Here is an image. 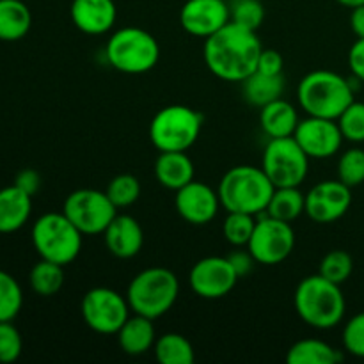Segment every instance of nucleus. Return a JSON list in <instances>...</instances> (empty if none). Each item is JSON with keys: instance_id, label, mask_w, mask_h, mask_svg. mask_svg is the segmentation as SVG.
I'll use <instances>...</instances> for the list:
<instances>
[{"instance_id": "obj_1", "label": "nucleus", "mask_w": 364, "mask_h": 364, "mask_svg": "<svg viewBox=\"0 0 364 364\" xmlns=\"http://www.w3.org/2000/svg\"><path fill=\"white\" fill-rule=\"evenodd\" d=\"M262 50L256 31L230 21L205 39L203 59L217 78L242 84L256 71Z\"/></svg>"}, {"instance_id": "obj_2", "label": "nucleus", "mask_w": 364, "mask_h": 364, "mask_svg": "<svg viewBox=\"0 0 364 364\" xmlns=\"http://www.w3.org/2000/svg\"><path fill=\"white\" fill-rule=\"evenodd\" d=\"M294 304L302 322L320 331L340 326L347 311L341 284L333 283L320 274L304 277L297 284Z\"/></svg>"}, {"instance_id": "obj_3", "label": "nucleus", "mask_w": 364, "mask_h": 364, "mask_svg": "<svg viewBox=\"0 0 364 364\" xmlns=\"http://www.w3.org/2000/svg\"><path fill=\"white\" fill-rule=\"evenodd\" d=\"M354 84L331 70L309 71L299 82L297 100L308 116L338 119L354 102Z\"/></svg>"}, {"instance_id": "obj_4", "label": "nucleus", "mask_w": 364, "mask_h": 364, "mask_svg": "<svg viewBox=\"0 0 364 364\" xmlns=\"http://www.w3.org/2000/svg\"><path fill=\"white\" fill-rule=\"evenodd\" d=\"M274 191L276 187L265 171L247 164L226 171L217 187L220 205L226 208V212H242L251 215L265 213Z\"/></svg>"}, {"instance_id": "obj_5", "label": "nucleus", "mask_w": 364, "mask_h": 364, "mask_svg": "<svg viewBox=\"0 0 364 364\" xmlns=\"http://www.w3.org/2000/svg\"><path fill=\"white\" fill-rule=\"evenodd\" d=\"M178 294H180V281L173 270L166 267H149L141 270L130 281L127 301L132 313L156 320L173 308Z\"/></svg>"}, {"instance_id": "obj_6", "label": "nucleus", "mask_w": 364, "mask_h": 364, "mask_svg": "<svg viewBox=\"0 0 364 364\" xmlns=\"http://www.w3.org/2000/svg\"><path fill=\"white\" fill-rule=\"evenodd\" d=\"M105 55L114 70L127 75H141L159 64L160 46L155 36L144 28L123 27L109 38Z\"/></svg>"}, {"instance_id": "obj_7", "label": "nucleus", "mask_w": 364, "mask_h": 364, "mask_svg": "<svg viewBox=\"0 0 364 364\" xmlns=\"http://www.w3.org/2000/svg\"><path fill=\"white\" fill-rule=\"evenodd\" d=\"M82 240L84 235L64 215V212L45 213L32 226V244L39 258L63 267L78 258Z\"/></svg>"}, {"instance_id": "obj_8", "label": "nucleus", "mask_w": 364, "mask_h": 364, "mask_svg": "<svg viewBox=\"0 0 364 364\" xmlns=\"http://www.w3.org/2000/svg\"><path fill=\"white\" fill-rule=\"evenodd\" d=\"M203 116L187 105H167L153 116L149 141L159 151H187L196 144Z\"/></svg>"}, {"instance_id": "obj_9", "label": "nucleus", "mask_w": 364, "mask_h": 364, "mask_svg": "<svg viewBox=\"0 0 364 364\" xmlns=\"http://www.w3.org/2000/svg\"><path fill=\"white\" fill-rule=\"evenodd\" d=\"M262 169L274 187H301L309 173V156L294 137L270 139L263 149Z\"/></svg>"}, {"instance_id": "obj_10", "label": "nucleus", "mask_w": 364, "mask_h": 364, "mask_svg": "<svg viewBox=\"0 0 364 364\" xmlns=\"http://www.w3.org/2000/svg\"><path fill=\"white\" fill-rule=\"evenodd\" d=\"M130 311L127 297L107 287L91 288L80 304L82 318L89 329L105 336L117 334L130 316Z\"/></svg>"}, {"instance_id": "obj_11", "label": "nucleus", "mask_w": 364, "mask_h": 364, "mask_svg": "<svg viewBox=\"0 0 364 364\" xmlns=\"http://www.w3.org/2000/svg\"><path fill=\"white\" fill-rule=\"evenodd\" d=\"M63 212L82 235L103 233L117 215V208L107 192L96 188H78L71 192L64 201Z\"/></svg>"}, {"instance_id": "obj_12", "label": "nucleus", "mask_w": 364, "mask_h": 364, "mask_svg": "<svg viewBox=\"0 0 364 364\" xmlns=\"http://www.w3.org/2000/svg\"><path fill=\"white\" fill-rule=\"evenodd\" d=\"M295 247V231L291 223L267 215L256 220L247 251L259 265H277L291 255Z\"/></svg>"}, {"instance_id": "obj_13", "label": "nucleus", "mask_w": 364, "mask_h": 364, "mask_svg": "<svg viewBox=\"0 0 364 364\" xmlns=\"http://www.w3.org/2000/svg\"><path fill=\"white\" fill-rule=\"evenodd\" d=\"M238 279L240 277L231 265L230 258H223V256H206L199 259L188 274L191 290L198 297L208 299V301L223 299L231 294Z\"/></svg>"}, {"instance_id": "obj_14", "label": "nucleus", "mask_w": 364, "mask_h": 364, "mask_svg": "<svg viewBox=\"0 0 364 364\" xmlns=\"http://www.w3.org/2000/svg\"><path fill=\"white\" fill-rule=\"evenodd\" d=\"M352 192L340 180H326L306 192V215L316 224H333L348 212Z\"/></svg>"}, {"instance_id": "obj_15", "label": "nucleus", "mask_w": 364, "mask_h": 364, "mask_svg": "<svg viewBox=\"0 0 364 364\" xmlns=\"http://www.w3.org/2000/svg\"><path fill=\"white\" fill-rule=\"evenodd\" d=\"M294 139L299 142L309 159H331L340 151L343 144V134L336 119L308 116L299 121Z\"/></svg>"}, {"instance_id": "obj_16", "label": "nucleus", "mask_w": 364, "mask_h": 364, "mask_svg": "<svg viewBox=\"0 0 364 364\" xmlns=\"http://www.w3.org/2000/svg\"><path fill=\"white\" fill-rule=\"evenodd\" d=\"M219 192L203 181L192 180L185 187L178 188L174 196V208L178 215L192 226H205L212 223L220 208Z\"/></svg>"}, {"instance_id": "obj_17", "label": "nucleus", "mask_w": 364, "mask_h": 364, "mask_svg": "<svg viewBox=\"0 0 364 364\" xmlns=\"http://www.w3.org/2000/svg\"><path fill=\"white\" fill-rule=\"evenodd\" d=\"M230 21L226 0H187L180 11L181 27L196 38H210Z\"/></svg>"}, {"instance_id": "obj_18", "label": "nucleus", "mask_w": 364, "mask_h": 364, "mask_svg": "<svg viewBox=\"0 0 364 364\" xmlns=\"http://www.w3.org/2000/svg\"><path fill=\"white\" fill-rule=\"evenodd\" d=\"M107 251L119 259H130L141 252L144 245V231L135 217L117 213L103 231Z\"/></svg>"}, {"instance_id": "obj_19", "label": "nucleus", "mask_w": 364, "mask_h": 364, "mask_svg": "<svg viewBox=\"0 0 364 364\" xmlns=\"http://www.w3.org/2000/svg\"><path fill=\"white\" fill-rule=\"evenodd\" d=\"M70 16L80 32L102 36L116 23L117 7L114 0H73Z\"/></svg>"}, {"instance_id": "obj_20", "label": "nucleus", "mask_w": 364, "mask_h": 364, "mask_svg": "<svg viewBox=\"0 0 364 364\" xmlns=\"http://www.w3.org/2000/svg\"><path fill=\"white\" fill-rule=\"evenodd\" d=\"M194 164L185 151H160L155 160V176L162 187L176 192L194 180Z\"/></svg>"}, {"instance_id": "obj_21", "label": "nucleus", "mask_w": 364, "mask_h": 364, "mask_svg": "<svg viewBox=\"0 0 364 364\" xmlns=\"http://www.w3.org/2000/svg\"><path fill=\"white\" fill-rule=\"evenodd\" d=\"M155 320L134 313L117 331V343L128 355H142L151 350L156 341Z\"/></svg>"}, {"instance_id": "obj_22", "label": "nucleus", "mask_w": 364, "mask_h": 364, "mask_svg": "<svg viewBox=\"0 0 364 364\" xmlns=\"http://www.w3.org/2000/svg\"><path fill=\"white\" fill-rule=\"evenodd\" d=\"M32 212V196L11 185L0 191V233H14L27 224Z\"/></svg>"}, {"instance_id": "obj_23", "label": "nucleus", "mask_w": 364, "mask_h": 364, "mask_svg": "<svg viewBox=\"0 0 364 364\" xmlns=\"http://www.w3.org/2000/svg\"><path fill=\"white\" fill-rule=\"evenodd\" d=\"M299 121L297 109L283 98L274 100L259 109V127L270 139L294 137Z\"/></svg>"}, {"instance_id": "obj_24", "label": "nucleus", "mask_w": 364, "mask_h": 364, "mask_svg": "<svg viewBox=\"0 0 364 364\" xmlns=\"http://www.w3.org/2000/svg\"><path fill=\"white\" fill-rule=\"evenodd\" d=\"M242 92L249 105L265 107L267 103L279 100L284 92V77L283 75H265L255 71L242 82Z\"/></svg>"}, {"instance_id": "obj_25", "label": "nucleus", "mask_w": 364, "mask_h": 364, "mask_svg": "<svg viewBox=\"0 0 364 364\" xmlns=\"http://www.w3.org/2000/svg\"><path fill=\"white\" fill-rule=\"evenodd\" d=\"M32 14L21 0H0V41H18L31 31Z\"/></svg>"}, {"instance_id": "obj_26", "label": "nucleus", "mask_w": 364, "mask_h": 364, "mask_svg": "<svg viewBox=\"0 0 364 364\" xmlns=\"http://www.w3.org/2000/svg\"><path fill=\"white\" fill-rule=\"evenodd\" d=\"M341 359L343 355L338 348L316 338L295 341L287 354L288 364H336Z\"/></svg>"}, {"instance_id": "obj_27", "label": "nucleus", "mask_w": 364, "mask_h": 364, "mask_svg": "<svg viewBox=\"0 0 364 364\" xmlns=\"http://www.w3.org/2000/svg\"><path fill=\"white\" fill-rule=\"evenodd\" d=\"M265 213L284 223H294L306 213V194L299 187H276Z\"/></svg>"}, {"instance_id": "obj_28", "label": "nucleus", "mask_w": 364, "mask_h": 364, "mask_svg": "<svg viewBox=\"0 0 364 364\" xmlns=\"http://www.w3.org/2000/svg\"><path fill=\"white\" fill-rule=\"evenodd\" d=\"M153 350L160 364H192L196 359L191 341L178 333H166L156 338Z\"/></svg>"}, {"instance_id": "obj_29", "label": "nucleus", "mask_w": 364, "mask_h": 364, "mask_svg": "<svg viewBox=\"0 0 364 364\" xmlns=\"http://www.w3.org/2000/svg\"><path fill=\"white\" fill-rule=\"evenodd\" d=\"M28 283L38 295L52 297V295L59 294L64 284V267L41 258L32 267Z\"/></svg>"}, {"instance_id": "obj_30", "label": "nucleus", "mask_w": 364, "mask_h": 364, "mask_svg": "<svg viewBox=\"0 0 364 364\" xmlns=\"http://www.w3.org/2000/svg\"><path fill=\"white\" fill-rule=\"evenodd\" d=\"M23 304L20 283L11 274L0 270V322H13Z\"/></svg>"}, {"instance_id": "obj_31", "label": "nucleus", "mask_w": 364, "mask_h": 364, "mask_svg": "<svg viewBox=\"0 0 364 364\" xmlns=\"http://www.w3.org/2000/svg\"><path fill=\"white\" fill-rule=\"evenodd\" d=\"M256 226V215L242 212H228L223 224V235L235 247H247Z\"/></svg>"}, {"instance_id": "obj_32", "label": "nucleus", "mask_w": 364, "mask_h": 364, "mask_svg": "<svg viewBox=\"0 0 364 364\" xmlns=\"http://www.w3.org/2000/svg\"><path fill=\"white\" fill-rule=\"evenodd\" d=\"M354 272V259L343 249H333L322 258L318 274L336 284H343Z\"/></svg>"}, {"instance_id": "obj_33", "label": "nucleus", "mask_w": 364, "mask_h": 364, "mask_svg": "<svg viewBox=\"0 0 364 364\" xmlns=\"http://www.w3.org/2000/svg\"><path fill=\"white\" fill-rule=\"evenodd\" d=\"M105 192L117 210L128 208L141 198V181L134 174H117L107 185Z\"/></svg>"}, {"instance_id": "obj_34", "label": "nucleus", "mask_w": 364, "mask_h": 364, "mask_svg": "<svg viewBox=\"0 0 364 364\" xmlns=\"http://www.w3.org/2000/svg\"><path fill=\"white\" fill-rule=\"evenodd\" d=\"M338 180L348 187L364 183V149L350 148L341 153L338 160Z\"/></svg>"}, {"instance_id": "obj_35", "label": "nucleus", "mask_w": 364, "mask_h": 364, "mask_svg": "<svg viewBox=\"0 0 364 364\" xmlns=\"http://www.w3.org/2000/svg\"><path fill=\"white\" fill-rule=\"evenodd\" d=\"M338 127H340L343 139L354 144L364 142V103L352 102L338 117Z\"/></svg>"}, {"instance_id": "obj_36", "label": "nucleus", "mask_w": 364, "mask_h": 364, "mask_svg": "<svg viewBox=\"0 0 364 364\" xmlns=\"http://www.w3.org/2000/svg\"><path fill=\"white\" fill-rule=\"evenodd\" d=\"M231 21L251 31H258L265 20V9L259 0H233L230 4Z\"/></svg>"}, {"instance_id": "obj_37", "label": "nucleus", "mask_w": 364, "mask_h": 364, "mask_svg": "<svg viewBox=\"0 0 364 364\" xmlns=\"http://www.w3.org/2000/svg\"><path fill=\"white\" fill-rule=\"evenodd\" d=\"M343 348L354 358L364 359V311L352 316L343 327Z\"/></svg>"}, {"instance_id": "obj_38", "label": "nucleus", "mask_w": 364, "mask_h": 364, "mask_svg": "<svg viewBox=\"0 0 364 364\" xmlns=\"http://www.w3.org/2000/svg\"><path fill=\"white\" fill-rule=\"evenodd\" d=\"M21 334L11 322H0V363H14L21 354Z\"/></svg>"}, {"instance_id": "obj_39", "label": "nucleus", "mask_w": 364, "mask_h": 364, "mask_svg": "<svg viewBox=\"0 0 364 364\" xmlns=\"http://www.w3.org/2000/svg\"><path fill=\"white\" fill-rule=\"evenodd\" d=\"M283 68H284V59L277 50H272V48L262 50L256 71L265 75H283Z\"/></svg>"}, {"instance_id": "obj_40", "label": "nucleus", "mask_w": 364, "mask_h": 364, "mask_svg": "<svg viewBox=\"0 0 364 364\" xmlns=\"http://www.w3.org/2000/svg\"><path fill=\"white\" fill-rule=\"evenodd\" d=\"M348 68L352 71V77L364 84V38L355 39V43L348 50Z\"/></svg>"}, {"instance_id": "obj_41", "label": "nucleus", "mask_w": 364, "mask_h": 364, "mask_svg": "<svg viewBox=\"0 0 364 364\" xmlns=\"http://www.w3.org/2000/svg\"><path fill=\"white\" fill-rule=\"evenodd\" d=\"M14 185L23 192H27L28 196H36L39 188H41V176H39L38 171L23 169L14 178Z\"/></svg>"}, {"instance_id": "obj_42", "label": "nucleus", "mask_w": 364, "mask_h": 364, "mask_svg": "<svg viewBox=\"0 0 364 364\" xmlns=\"http://www.w3.org/2000/svg\"><path fill=\"white\" fill-rule=\"evenodd\" d=\"M228 258H230L233 269L237 270L238 277L247 276L256 263V259L252 258V255L249 251H237V252H233V255L228 256Z\"/></svg>"}, {"instance_id": "obj_43", "label": "nucleus", "mask_w": 364, "mask_h": 364, "mask_svg": "<svg viewBox=\"0 0 364 364\" xmlns=\"http://www.w3.org/2000/svg\"><path fill=\"white\" fill-rule=\"evenodd\" d=\"M350 28L358 38H364V6L354 7V9H352Z\"/></svg>"}, {"instance_id": "obj_44", "label": "nucleus", "mask_w": 364, "mask_h": 364, "mask_svg": "<svg viewBox=\"0 0 364 364\" xmlns=\"http://www.w3.org/2000/svg\"><path fill=\"white\" fill-rule=\"evenodd\" d=\"M336 2L341 4V6L348 7V9H354V7L364 6V0H336Z\"/></svg>"}]
</instances>
